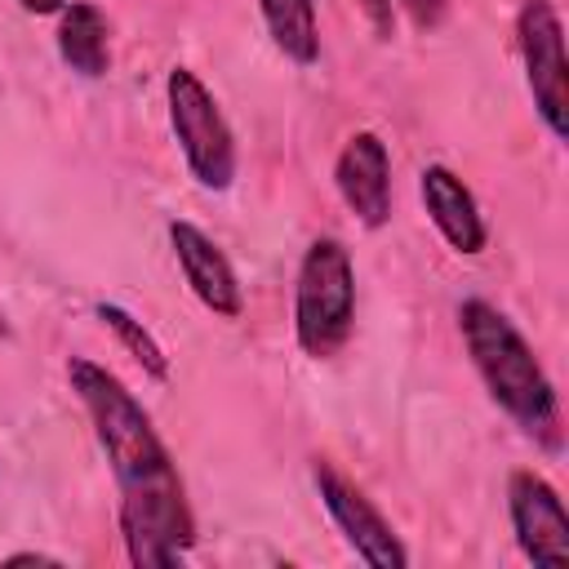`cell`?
I'll return each mask as SVG.
<instances>
[{
	"label": "cell",
	"mask_w": 569,
	"mask_h": 569,
	"mask_svg": "<svg viewBox=\"0 0 569 569\" xmlns=\"http://www.w3.org/2000/svg\"><path fill=\"white\" fill-rule=\"evenodd\" d=\"M67 378L80 405L89 409L98 445L120 485V533H124L129 560L138 569L178 565L187 547L196 542V520H191L187 489L178 480V467L164 440L156 436L142 405L124 391V382L107 373L102 365L71 356Z\"/></svg>",
	"instance_id": "obj_1"
},
{
	"label": "cell",
	"mask_w": 569,
	"mask_h": 569,
	"mask_svg": "<svg viewBox=\"0 0 569 569\" xmlns=\"http://www.w3.org/2000/svg\"><path fill=\"white\" fill-rule=\"evenodd\" d=\"M458 329L498 409L525 436H533L547 453H556L560 449V400L533 347L525 342V333L485 298H467L458 307Z\"/></svg>",
	"instance_id": "obj_2"
},
{
	"label": "cell",
	"mask_w": 569,
	"mask_h": 569,
	"mask_svg": "<svg viewBox=\"0 0 569 569\" xmlns=\"http://www.w3.org/2000/svg\"><path fill=\"white\" fill-rule=\"evenodd\" d=\"M356 325V271L342 240H316L298 267L293 293V333L311 360H329L342 351Z\"/></svg>",
	"instance_id": "obj_3"
},
{
	"label": "cell",
	"mask_w": 569,
	"mask_h": 569,
	"mask_svg": "<svg viewBox=\"0 0 569 569\" xmlns=\"http://www.w3.org/2000/svg\"><path fill=\"white\" fill-rule=\"evenodd\" d=\"M164 98H169V124L187 156L191 178L204 191H227L236 178V138H231L213 93L204 89V80L196 71L173 67L164 80Z\"/></svg>",
	"instance_id": "obj_4"
},
{
	"label": "cell",
	"mask_w": 569,
	"mask_h": 569,
	"mask_svg": "<svg viewBox=\"0 0 569 569\" xmlns=\"http://www.w3.org/2000/svg\"><path fill=\"white\" fill-rule=\"evenodd\" d=\"M516 40L525 58V80L542 124L556 138H569V62H565V31L551 0H525L516 18Z\"/></svg>",
	"instance_id": "obj_5"
},
{
	"label": "cell",
	"mask_w": 569,
	"mask_h": 569,
	"mask_svg": "<svg viewBox=\"0 0 569 569\" xmlns=\"http://www.w3.org/2000/svg\"><path fill=\"white\" fill-rule=\"evenodd\" d=\"M311 480H316V489H320L325 511L333 516V525L342 529V538L356 547V556H360L365 565H373V569H405V565H409V551L400 547L396 529L382 520V511H378L333 462L316 458V462H311Z\"/></svg>",
	"instance_id": "obj_6"
},
{
	"label": "cell",
	"mask_w": 569,
	"mask_h": 569,
	"mask_svg": "<svg viewBox=\"0 0 569 569\" xmlns=\"http://www.w3.org/2000/svg\"><path fill=\"white\" fill-rule=\"evenodd\" d=\"M507 511H511V529H516L525 560H533L538 569L569 565V511L538 471H511Z\"/></svg>",
	"instance_id": "obj_7"
},
{
	"label": "cell",
	"mask_w": 569,
	"mask_h": 569,
	"mask_svg": "<svg viewBox=\"0 0 569 569\" xmlns=\"http://www.w3.org/2000/svg\"><path fill=\"white\" fill-rule=\"evenodd\" d=\"M333 182H338V196L347 200V209L365 227H382L391 218V156L378 133L360 129L347 138V147L333 164Z\"/></svg>",
	"instance_id": "obj_8"
},
{
	"label": "cell",
	"mask_w": 569,
	"mask_h": 569,
	"mask_svg": "<svg viewBox=\"0 0 569 569\" xmlns=\"http://www.w3.org/2000/svg\"><path fill=\"white\" fill-rule=\"evenodd\" d=\"M169 244H173V258L191 284V293L213 311V316H227L236 320L240 316V284H236V271L227 262V253L196 227V222H169Z\"/></svg>",
	"instance_id": "obj_9"
},
{
	"label": "cell",
	"mask_w": 569,
	"mask_h": 569,
	"mask_svg": "<svg viewBox=\"0 0 569 569\" xmlns=\"http://www.w3.org/2000/svg\"><path fill=\"white\" fill-rule=\"evenodd\" d=\"M422 204L436 222V231L458 249V253H480L489 231L485 218L476 209V196L462 187V178L445 164H427L422 169Z\"/></svg>",
	"instance_id": "obj_10"
},
{
	"label": "cell",
	"mask_w": 569,
	"mask_h": 569,
	"mask_svg": "<svg viewBox=\"0 0 569 569\" xmlns=\"http://www.w3.org/2000/svg\"><path fill=\"white\" fill-rule=\"evenodd\" d=\"M58 53L71 71H80L89 80L107 76L111 40H107V18H102L98 4H89V0L62 4V13H58Z\"/></svg>",
	"instance_id": "obj_11"
},
{
	"label": "cell",
	"mask_w": 569,
	"mask_h": 569,
	"mask_svg": "<svg viewBox=\"0 0 569 569\" xmlns=\"http://www.w3.org/2000/svg\"><path fill=\"white\" fill-rule=\"evenodd\" d=\"M262 22L276 40V49L284 58H293L298 67L316 62L320 53V27H316V4L311 0H258Z\"/></svg>",
	"instance_id": "obj_12"
},
{
	"label": "cell",
	"mask_w": 569,
	"mask_h": 569,
	"mask_svg": "<svg viewBox=\"0 0 569 569\" xmlns=\"http://www.w3.org/2000/svg\"><path fill=\"white\" fill-rule=\"evenodd\" d=\"M98 320L120 338V347L151 373V378H169V360H164V351H160V342L142 329V320H133L124 307H116V302H98Z\"/></svg>",
	"instance_id": "obj_13"
},
{
	"label": "cell",
	"mask_w": 569,
	"mask_h": 569,
	"mask_svg": "<svg viewBox=\"0 0 569 569\" xmlns=\"http://www.w3.org/2000/svg\"><path fill=\"white\" fill-rule=\"evenodd\" d=\"M360 9H365L369 27H373L382 40L396 31V9H391V0H360Z\"/></svg>",
	"instance_id": "obj_14"
},
{
	"label": "cell",
	"mask_w": 569,
	"mask_h": 569,
	"mask_svg": "<svg viewBox=\"0 0 569 569\" xmlns=\"http://www.w3.org/2000/svg\"><path fill=\"white\" fill-rule=\"evenodd\" d=\"M400 4L413 18V27H422V31H431L445 18V0H400Z\"/></svg>",
	"instance_id": "obj_15"
},
{
	"label": "cell",
	"mask_w": 569,
	"mask_h": 569,
	"mask_svg": "<svg viewBox=\"0 0 569 569\" xmlns=\"http://www.w3.org/2000/svg\"><path fill=\"white\" fill-rule=\"evenodd\" d=\"M27 13H62V4L67 0H18Z\"/></svg>",
	"instance_id": "obj_16"
},
{
	"label": "cell",
	"mask_w": 569,
	"mask_h": 569,
	"mask_svg": "<svg viewBox=\"0 0 569 569\" xmlns=\"http://www.w3.org/2000/svg\"><path fill=\"white\" fill-rule=\"evenodd\" d=\"M4 565H58L53 556H40V551H18V556H9Z\"/></svg>",
	"instance_id": "obj_17"
}]
</instances>
